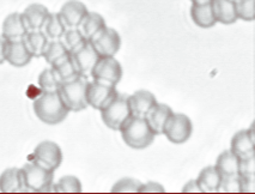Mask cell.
Wrapping results in <instances>:
<instances>
[{
  "instance_id": "obj_1",
  "label": "cell",
  "mask_w": 255,
  "mask_h": 194,
  "mask_svg": "<svg viewBox=\"0 0 255 194\" xmlns=\"http://www.w3.org/2000/svg\"><path fill=\"white\" fill-rule=\"evenodd\" d=\"M32 109L38 120L47 125L61 124L70 113L58 90L43 91V94L34 101Z\"/></svg>"
},
{
  "instance_id": "obj_2",
  "label": "cell",
  "mask_w": 255,
  "mask_h": 194,
  "mask_svg": "<svg viewBox=\"0 0 255 194\" xmlns=\"http://www.w3.org/2000/svg\"><path fill=\"white\" fill-rule=\"evenodd\" d=\"M119 131L125 144L135 150L146 149L152 144L156 137L143 116L131 115Z\"/></svg>"
},
{
  "instance_id": "obj_3",
  "label": "cell",
  "mask_w": 255,
  "mask_h": 194,
  "mask_svg": "<svg viewBox=\"0 0 255 194\" xmlns=\"http://www.w3.org/2000/svg\"><path fill=\"white\" fill-rule=\"evenodd\" d=\"M88 77L79 74L78 77L69 80V82H62L59 84L58 92L70 112H82L88 108Z\"/></svg>"
},
{
  "instance_id": "obj_4",
  "label": "cell",
  "mask_w": 255,
  "mask_h": 194,
  "mask_svg": "<svg viewBox=\"0 0 255 194\" xmlns=\"http://www.w3.org/2000/svg\"><path fill=\"white\" fill-rule=\"evenodd\" d=\"M24 190L30 192H50L54 180V170L44 168L34 160L20 168Z\"/></svg>"
},
{
  "instance_id": "obj_5",
  "label": "cell",
  "mask_w": 255,
  "mask_h": 194,
  "mask_svg": "<svg viewBox=\"0 0 255 194\" xmlns=\"http://www.w3.org/2000/svg\"><path fill=\"white\" fill-rule=\"evenodd\" d=\"M100 112L103 124L113 131H119L125 121L132 115L128 104V95L118 92L117 96Z\"/></svg>"
},
{
  "instance_id": "obj_6",
  "label": "cell",
  "mask_w": 255,
  "mask_h": 194,
  "mask_svg": "<svg viewBox=\"0 0 255 194\" xmlns=\"http://www.w3.org/2000/svg\"><path fill=\"white\" fill-rule=\"evenodd\" d=\"M193 125L191 119L182 113H173L163 128V134L173 144H183L191 138Z\"/></svg>"
},
{
  "instance_id": "obj_7",
  "label": "cell",
  "mask_w": 255,
  "mask_h": 194,
  "mask_svg": "<svg viewBox=\"0 0 255 194\" xmlns=\"http://www.w3.org/2000/svg\"><path fill=\"white\" fill-rule=\"evenodd\" d=\"M90 77L106 84L117 85L123 78V66L114 56H100L91 70Z\"/></svg>"
},
{
  "instance_id": "obj_8",
  "label": "cell",
  "mask_w": 255,
  "mask_h": 194,
  "mask_svg": "<svg viewBox=\"0 0 255 194\" xmlns=\"http://www.w3.org/2000/svg\"><path fill=\"white\" fill-rule=\"evenodd\" d=\"M89 41L100 56H114L121 48L120 35L115 29L108 26L95 34Z\"/></svg>"
},
{
  "instance_id": "obj_9",
  "label": "cell",
  "mask_w": 255,
  "mask_h": 194,
  "mask_svg": "<svg viewBox=\"0 0 255 194\" xmlns=\"http://www.w3.org/2000/svg\"><path fill=\"white\" fill-rule=\"evenodd\" d=\"M31 157L34 158L35 162L40 163L44 168L56 170L61 166L62 151L56 143L44 140L35 148Z\"/></svg>"
},
{
  "instance_id": "obj_10",
  "label": "cell",
  "mask_w": 255,
  "mask_h": 194,
  "mask_svg": "<svg viewBox=\"0 0 255 194\" xmlns=\"http://www.w3.org/2000/svg\"><path fill=\"white\" fill-rule=\"evenodd\" d=\"M118 90L115 85H109L106 83L93 80L89 82L87 86V102L88 106L94 109L101 110L117 96Z\"/></svg>"
},
{
  "instance_id": "obj_11",
  "label": "cell",
  "mask_w": 255,
  "mask_h": 194,
  "mask_svg": "<svg viewBox=\"0 0 255 194\" xmlns=\"http://www.w3.org/2000/svg\"><path fill=\"white\" fill-rule=\"evenodd\" d=\"M73 64L81 76L89 77L91 70H93L95 62L100 58L99 53L95 50L90 41L85 40L81 46L77 47L72 52H70Z\"/></svg>"
},
{
  "instance_id": "obj_12",
  "label": "cell",
  "mask_w": 255,
  "mask_h": 194,
  "mask_svg": "<svg viewBox=\"0 0 255 194\" xmlns=\"http://www.w3.org/2000/svg\"><path fill=\"white\" fill-rule=\"evenodd\" d=\"M34 58L24 42V38L6 40L5 42V61L13 67H24Z\"/></svg>"
},
{
  "instance_id": "obj_13",
  "label": "cell",
  "mask_w": 255,
  "mask_h": 194,
  "mask_svg": "<svg viewBox=\"0 0 255 194\" xmlns=\"http://www.w3.org/2000/svg\"><path fill=\"white\" fill-rule=\"evenodd\" d=\"M88 11L87 5L79 0H69L62 5L58 13L66 28H78Z\"/></svg>"
},
{
  "instance_id": "obj_14",
  "label": "cell",
  "mask_w": 255,
  "mask_h": 194,
  "mask_svg": "<svg viewBox=\"0 0 255 194\" xmlns=\"http://www.w3.org/2000/svg\"><path fill=\"white\" fill-rule=\"evenodd\" d=\"M254 130L252 126L249 130H241L236 132L231 138L230 151L239 158L253 156L254 155Z\"/></svg>"
},
{
  "instance_id": "obj_15",
  "label": "cell",
  "mask_w": 255,
  "mask_h": 194,
  "mask_svg": "<svg viewBox=\"0 0 255 194\" xmlns=\"http://www.w3.org/2000/svg\"><path fill=\"white\" fill-rule=\"evenodd\" d=\"M173 109H171L168 104L157 102L155 106L145 114L144 118L151 130H152V132L155 133L156 136H158V134H163V128H164L165 122L168 121L169 116L173 114Z\"/></svg>"
},
{
  "instance_id": "obj_16",
  "label": "cell",
  "mask_w": 255,
  "mask_h": 194,
  "mask_svg": "<svg viewBox=\"0 0 255 194\" xmlns=\"http://www.w3.org/2000/svg\"><path fill=\"white\" fill-rule=\"evenodd\" d=\"M28 32L22 13L13 12L6 16L1 26V36L5 40H18L23 38Z\"/></svg>"
},
{
  "instance_id": "obj_17",
  "label": "cell",
  "mask_w": 255,
  "mask_h": 194,
  "mask_svg": "<svg viewBox=\"0 0 255 194\" xmlns=\"http://www.w3.org/2000/svg\"><path fill=\"white\" fill-rule=\"evenodd\" d=\"M157 103L155 95L147 90H138L128 96V104L132 115L145 116L149 110Z\"/></svg>"
},
{
  "instance_id": "obj_18",
  "label": "cell",
  "mask_w": 255,
  "mask_h": 194,
  "mask_svg": "<svg viewBox=\"0 0 255 194\" xmlns=\"http://www.w3.org/2000/svg\"><path fill=\"white\" fill-rule=\"evenodd\" d=\"M49 11L42 4H30L22 12L23 20L28 30H40L48 17Z\"/></svg>"
},
{
  "instance_id": "obj_19",
  "label": "cell",
  "mask_w": 255,
  "mask_h": 194,
  "mask_svg": "<svg viewBox=\"0 0 255 194\" xmlns=\"http://www.w3.org/2000/svg\"><path fill=\"white\" fill-rule=\"evenodd\" d=\"M213 14L216 22L222 24H234L237 19L235 0H212Z\"/></svg>"
},
{
  "instance_id": "obj_20",
  "label": "cell",
  "mask_w": 255,
  "mask_h": 194,
  "mask_svg": "<svg viewBox=\"0 0 255 194\" xmlns=\"http://www.w3.org/2000/svg\"><path fill=\"white\" fill-rule=\"evenodd\" d=\"M191 17L193 23L201 29H210L216 25V18L213 14L212 1L207 4H192Z\"/></svg>"
},
{
  "instance_id": "obj_21",
  "label": "cell",
  "mask_w": 255,
  "mask_h": 194,
  "mask_svg": "<svg viewBox=\"0 0 255 194\" xmlns=\"http://www.w3.org/2000/svg\"><path fill=\"white\" fill-rule=\"evenodd\" d=\"M24 190L20 169L7 168L0 175V192L14 193Z\"/></svg>"
},
{
  "instance_id": "obj_22",
  "label": "cell",
  "mask_w": 255,
  "mask_h": 194,
  "mask_svg": "<svg viewBox=\"0 0 255 194\" xmlns=\"http://www.w3.org/2000/svg\"><path fill=\"white\" fill-rule=\"evenodd\" d=\"M222 178L215 166L205 167L198 175L197 182L199 185L201 192H217L221 187Z\"/></svg>"
},
{
  "instance_id": "obj_23",
  "label": "cell",
  "mask_w": 255,
  "mask_h": 194,
  "mask_svg": "<svg viewBox=\"0 0 255 194\" xmlns=\"http://www.w3.org/2000/svg\"><path fill=\"white\" fill-rule=\"evenodd\" d=\"M23 38H24L26 47L30 50L34 58H41L43 55V52L49 40L42 31V29H40V30H28Z\"/></svg>"
},
{
  "instance_id": "obj_24",
  "label": "cell",
  "mask_w": 255,
  "mask_h": 194,
  "mask_svg": "<svg viewBox=\"0 0 255 194\" xmlns=\"http://www.w3.org/2000/svg\"><path fill=\"white\" fill-rule=\"evenodd\" d=\"M106 20L97 12H90L88 11V13L85 14V17L83 18L82 23L79 24L78 28L81 29L82 34L84 35L85 38H91L95 34H97L100 30H102L103 28H106Z\"/></svg>"
},
{
  "instance_id": "obj_25",
  "label": "cell",
  "mask_w": 255,
  "mask_h": 194,
  "mask_svg": "<svg viewBox=\"0 0 255 194\" xmlns=\"http://www.w3.org/2000/svg\"><path fill=\"white\" fill-rule=\"evenodd\" d=\"M239 161L240 158L236 155L230 150H225L219 154L215 167L222 176L239 175Z\"/></svg>"
},
{
  "instance_id": "obj_26",
  "label": "cell",
  "mask_w": 255,
  "mask_h": 194,
  "mask_svg": "<svg viewBox=\"0 0 255 194\" xmlns=\"http://www.w3.org/2000/svg\"><path fill=\"white\" fill-rule=\"evenodd\" d=\"M52 70L54 72L56 79L59 80V83L62 82H69V80L76 78V77L79 76L78 71L73 64L72 58L69 54L65 56L64 59H61L60 61H58L56 64L52 65Z\"/></svg>"
},
{
  "instance_id": "obj_27",
  "label": "cell",
  "mask_w": 255,
  "mask_h": 194,
  "mask_svg": "<svg viewBox=\"0 0 255 194\" xmlns=\"http://www.w3.org/2000/svg\"><path fill=\"white\" fill-rule=\"evenodd\" d=\"M66 29V25L64 24L59 13L49 12L43 24L42 31L48 37V40H60Z\"/></svg>"
},
{
  "instance_id": "obj_28",
  "label": "cell",
  "mask_w": 255,
  "mask_h": 194,
  "mask_svg": "<svg viewBox=\"0 0 255 194\" xmlns=\"http://www.w3.org/2000/svg\"><path fill=\"white\" fill-rule=\"evenodd\" d=\"M69 54V49L66 48V46L61 40H49L42 56L44 60L47 61V64L52 66V65L56 64V62L60 61L61 59H64L65 56Z\"/></svg>"
},
{
  "instance_id": "obj_29",
  "label": "cell",
  "mask_w": 255,
  "mask_h": 194,
  "mask_svg": "<svg viewBox=\"0 0 255 194\" xmlns=\"http://www.w3.org/2000/svg\"><path fill=\"white\" fill-rule=\"evenodd\" d=\"M52 190L58 193H81L83 187L78 178L73 175H66L62 176L55 185L53 184Z\"/></svg>"
},
{
  "instance_id": "obj_30",
  "label": "cell",
  "mask_w": 255,
  "mask_h": 194,
  "mask_svg": "<svg viewBox=\"0 0 255 194\" xmlns=\"http://www.w3.org/2000/svg\"><path fill=\"white\" fill-rule=\"evenodd\" d=\"M60 40L64 42L66 48L69 49V52H72L73 49H76L77 47H79L88 38L84 37V35L82 34L81 29L79 28H67L65 30L64 35Z\"/></svg>"
},
{
  "instance_id": "obj_31",
  "label": "cell",
  "mask_w": 255,
  "mask_h": 194,
  "mask_svg": "<svg viewBox=\"0 0 255 194\" xmlns=\"http://www.w3.org/2000/svg\"><path fill=\"white\" fill-rule=\"evenodd\" d=\"M237 18L252 22L255 18L254 0H235Z\"/></svg>"
},
{
  "instance_id": "obj_32",
  "label": "cell",
  "mask_w": 255,
  "mask_h": 194,
  "mask_svg": "<svg viewBox=\"0 0 255 194\" xmlns=\"http://www.w3.org/2000/svg\"><path fill=\"white\" fill-rule=\"evenodd\" d=\"M38 86L42 89V91H56L59 88V80L56 79L52 67L44 68L38 76Z\"/></svg>"
},
{
  "instance_id": "obj_33",
  "label": "cell",
  "mask_w": 255,
  "mask_h": 194,
  "mask_svg": "<svg viewBox=\"0 0 255 194\" xmlns=\"http://www.w3.org/2000/svg\"><path fill=\"white\" fill-rule=\"evenodd\" d=\"M141 182L135 179L124 178L119 180L114 186L112 187L113 193H135L139 191Z\"/></svg>"
},
{
  "instance_id": "obj_34",
  "label": "cell",
  "mask_w": 255,
  "mask_h": 194,
  "mask_svg": "<svg viewBox=\"0 0 255 194\" xmlns=\"http://www.w3.org/2000/svg\"><path fill=\"white\" fill-rule=\"evenodd\" d=\"M223 192L227 193H240V181L239 175H231V176H223L222 178L221 187Z\"/></svg>"
},
{
  "instance_id": "obj_35",
  "label": "cell",
  "mask_w": 255,
  "mask_h": 194,
  "mask_svg": "<svg viewBox=\"0 0 255 194\" xmlns=\"http://www.w3.org/2000/svg\"><path fill=\"white\" fill-rule=\"evenodd\" d=\"M239 174L254 175L255 174V158L253 156L240 158L239 161Z\"/></svg>"
},
{
  "instance_id": "obj_36",
  "label": "cell",
  "mask_w": 255,
  "mask_h": 194,
  "mask_svg": "<svg viewBox=\"0 0 255 194\" xmlns=\"http://www.w3.org/2000/svg\"><path fill=\"white\" fill-rule=\"evenodd\" d=\"M239 181H240V192L241 193H254L255 192L254 175L239 174Z\"/></svg>"
},
{
  "instance_id": "obj_37",
  "label": "cell",
  "mask_w": 255,
  "mask_h": 194,
  "mask_svg": "<svg viewBox=\"0 0 255 194\" xmlns=\"http://www.w3.org/2000/svg\"><path fill=\"white\" fill-rule=\"evenodd\" d=\"M165 190L158 182L150 181L146 184H141L139 187L138 193H164Z\"/></svg>"
},
{
  "instance_id": "obj_38",
  "label": "cell",
  "mask_w": 255,
  "mask_h": 194,
  "mask_svg": "<svg viewBox=\"0 0 255 194\" xmlns=\"http://www.w3.org/2000/svg\"><path fill=\"white\" fill-rule=\"evenodd\" d=\"M183 193H203L197 180H189L182 188Z\"/></svg>"
},
{
  "instance_id": "obj_39",
  "label": "cell",
  "mask_w": 255,
  "mask_h": 194,
  "mask_svg": "<svg viewBox=\"0 0 255 194\" xmlns=\"http://www.w3.org/2000/svg\"><path fill=\"white\" fill-rule=\"evenodd\" d=\"M5 42L6 40L0 35V65L5 62Z\"/></svg>"
},
{
  "instance_id": "obj_40",
  "label": "cell",
  "mask_w": 255,
  "mask_h": 194,
  "mask_svg": "<svg viewBox=\"0 0 255 194\" xmlns=\"http://www.w3.org/2000/svg\"><path fill=\"white\" fill-rule=\"evenodd\" d=\"M192 4H197V5H201V4H207V2H211L212 0H191Z\"/></svg>"
}]
</instances>
